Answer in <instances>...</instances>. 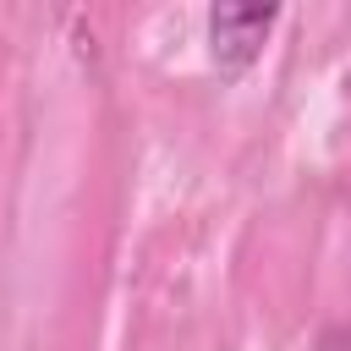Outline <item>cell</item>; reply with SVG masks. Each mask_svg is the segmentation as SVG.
Masks as SVG:
<instances>
[{"label": "cell", "mask_w": 351, "mask_h": 351, "mask_svg": "<svg viewBox=\"0 0 351 351\" xmlns=\"http://www.w3.org/2000/svg\"><path fill=\"white\" fill-rule=\"evenodd\" d=\"M318 351H351V335H346V329H329V335H324V346H318Z\"/></svg>", "instance_id": "cell-2"}, {"label": "cell", "mask_w": 351, "mask_h": 351, "mask_svg": "<svg viewBox=\"0 0 351 351\" xmlns=\"http://www.w3.org/2000/svg\"><path fill=\"white\" fill-rule=\"evenodd\" d=\"M274 16H280L274 5H214V11H208L214 60H219V66H230V71H241V66L263 49V38H269Z\"/></svg>", "instance_id": "cell-1"}]
</instances>
